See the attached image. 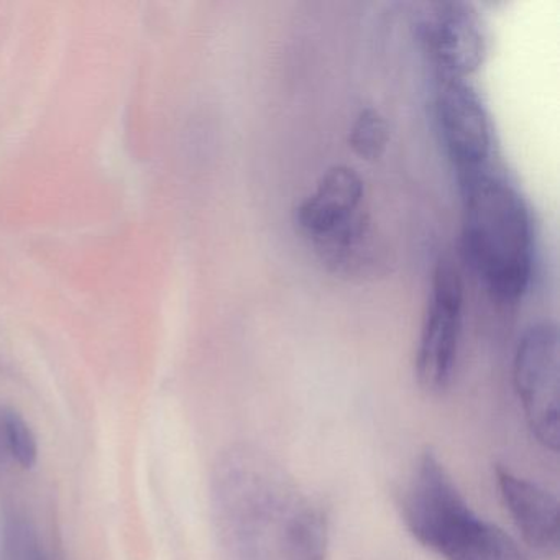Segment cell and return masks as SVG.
Masks as SVG:
<instances>
[{"mask_svg": "<svg viewBox=\"0 0 560 560\" xmlns=\"http://www.w3.org/2000/svg\"><path fill=\"white\" fill-rule=\"evenodd\" d=\"M435 120L457 175L490 166L493 130L480 94L467 80L439 78Z\"/></svg>", "mask_w": 560, "mask_h": 560, "instance_id": "obj_6", "label": "cell"}, {"mask_svg": "<svg viewBox=\"0 0 560 560\" xmlns=\"http://www.w3.org/2000/svg\"><path fill=\"white\" fill-rule=\"evenodd\" d=\"M0 431L4 435V444L9 454L19 465L32 468L37 464V438L31 425L15 411H4L0 415Z\"/></svg>", "mask_w": 560, "mask_h": 560, "instance_id": "obj_12", "label": "cell"}, {"mask_svg": "<svg viewBox=\"0 0 560 560\" xmlns=\"http://www.w3.org/2000/svg\"><path fill=\"white\" fill-rule=\"evenodd\" d=\"M462 314L464 283L460 273L448 258H441L432 273L431 296L425 307L415 360L419 386L431 395H441L454 380Z\"/></svg>", "mask_w": 560, "mask_h": 560, "instance_id": "obj_5", "label": "cell"}, {"mask_svg": "<svg viewBox=\"0 0 560 560\" xmlns=\"http://www.w3.org/2000/svg\"><path fill=\"white\" fill-rule=\"evenodd\" d=\"M559 330L542 320L524 330L513 360V382L534 438L557 452L559 429Z\"/></svg>", "mask_w": 560, "mask_h": 560, "instance_id": "obj_4", "label": "cell"}, {"mask_svg": "<svg viewBox=\"0 0 560 560\" xmlns=\"http://www.w3.org/2000/svg\"><path fill=\"white\" fill-rule=\"evenodd\" d=\"M15 560H50L34 533L19 529L14 540Z\"/></svg>", "mask_w": 560, "mask_h": 560, "instance_id": "obj_13", "label": "cell"}, {"mask_svg": "<svg viewBox=\"0 0 560 560\" xmlns=\"http://www.w3.org/2000/svg\"><path fill=\"white\" fill-rule=\"evenodd\" d=\"M389 142V127L375 107H365L357 114L349 132V145L360 159L378 160Z\"/></svg>", "mask_w": 560, "mask_h": 560, "instance_id": "obj_11", "label": "cell"}, {"mask_svg": "<svg viewBox=\"0 0 560 560\" xmlns=\"http://www.w3.org/2000/svg\"><path fill=\"white\" fill-rule=\"evenodd\" d=\"M399 510L409 534L439 559L534 560L513 537L470 506L432 451H425L412 467Z\"/></svg>", "mask_w": 560, "mask_h": 560, "instance_id": "obj_3", "label": "cell"}, {"mask_svg": "<svg viewBox=\"0 0 560 560\" xmlns=\"http://www.w3.org/2000/svg\"><path fill=\"white\" fill-rule=\"evenodd\" d=\"M212 523L222 560H327L329 517L280 462L234 445L211 478Z\"/></svg>", "mask_w": 560, "mask_h": 560, "instance_id": "obj_1", "label": "cell"}, {"mask_svg": "<svg viewBox=\"0 0 560 560\" xmlns=\"http://www.w3.org/2000/svg\"><path fill=\"white\" fill-rule=\"evenodd\" d=\"M501 500L530 549L544 557L559 556V501L550 491L503 465L494 470Z\"/></svg>", "mask_w": 560, "mask_h": 560, "instance_id": "obj_8", "label": "cell"}, {"mask_svg": "<svg viewBox=\"0 0 560 560\" xmlns=\"http://www.w3.org/2000/svg\"><path fill=\"white\" fill-rule=\"evenodd\" d=\"M311 244L320 261L343 277H369L385 264V248L363 211Z\"/></svg>", "mask_w": 560, "mask_h": 560, "instance_id": "obj_10", "label": "cell"}, {"mask_svg": "<svg viewBox=\"0 0 560 560\" xmlns=\"http://www.w3.org/2000/svg\"><path fill=\"white\" fill-rule=\"evenodd\" d=\"M421 31L439 78L467 80L483 65L487 35L471 5L464 2L431 5L422 19Z\"/></svg>", "mask_w": 560, "mask_h": 560, "instance_id": "obj_7", "label": "cell"}, {"mask_svg": "<svg viewBox=\"0 0 560 560\" xmlns=\"http://www.w3.org/2000/svg\"><path fill=\"white\" fill-rule=\"evenodd\" d=\"M465 257L501 301L523 298L533 280L534 224L513 183L490 166L457 175Z\"/></svg>", "mask_w": 560, "mask_h": 560, "instance_id": "obj_2", "label": "cell"}, {"mask_svg": "<svg viewBox=\"0 0 560 560\" xmlns=\"http://www.w3.org/2000/svg\"><path fill=\"white\" fill-rule=\"evenodd\" d=\"M363 192L365 188L355 170L332 166L298 206V228L310 242L329 234L362 212Z\"/></svg>", "mask_w": 560, "mask_h": 560, "instance_id": "obj_9", "label": "cell"}]
</instances>
